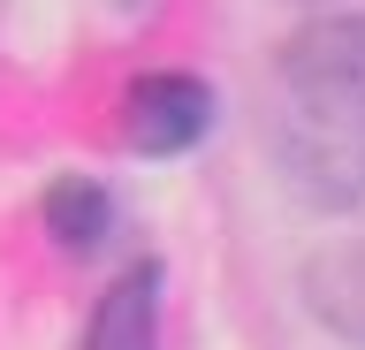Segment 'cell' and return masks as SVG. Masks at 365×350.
<instances>
[{
    "mask_svg": "<svg viewBox=\"0 0 365 350\" xmlns=\"http://www.w3.org/2000/svg\"><path fill=\"white\" fill-rule=\"evenodd\" d=\"M267 138H274V175L312 213L365 206V84L358 76L282 53Z\"/></svg>",
    "mask_w": 365,
    "mask_h": 350,
    "instance_id": "1",
    "label": "cell"
},
{
    "mask_svg": "<svg viewBox=\"0 0 365 350\" xmlns=\"http://www.w3.org/2000/svg\"><path fill=\"white\" fill-rule=\"evenodd\" d=\"M213 130V84L205 76H137L122 99V138L145 160H175Z\"/></svg>",
    "mask_w": 365,
    "mask_h": 350,
    "instance_id": "2",
    "label": "cell"
},
{
    "mask_svg": "<svg viewBox=\"0 0 365 350\" xmlns=\"http://www.w3.org/2000/svg\"><path fill=\"white\" fill-rule=\"evenodd\" d=\"M304 312H312L335 343L365 350V236H342V244H319L304 259Z\"/></svg>",
    "mask_w": 365,
    "mask_h": 350,
    "instance_id": "3",
    "label": "cell"
},
{
    "mask_svg": "<svg viewBox=\"0 0 365 350\" xmlns=\"http://www.w3.org/2000/svg\"><path fill=\"white\" fill-rule=\"evenodd\" d=\"M84 350H160V267H130L114 274L91 304V327H84Z\"/></svg>",
    "mask_w": 365,
    "mask_h": 350,
    "instance_id": "4",
    "label": "cell"
},
{
    "mask_svg": "<svg viewBox=\"0 0 365 350\" xmlns=\"http://www.w3.org/2000/svg\"><path fill=\"white\" fill-rule=\"evenodd\" d=\"M114 229V198L99 175H53L46 183V236L61 252H99Z\"/></svg>",
    "mask_w": 365,
    "mask_h": 350,
    "instance_id": "5",
    "label": "cell"
},
{
    "mask_svg": "<svg viewBox=\"0 0 365 350\" xmlns=\"http://www.w3.org/2000/svg\"><path fill=\"white\" fill-rule=\"evenodd\" d=\"M282 53H297V61H319V69H342L365 84V16H335V24H304Z\"/></svg>",
    "mask_w": 365,
    "mask_h": 350,
    "instance_id": "6",
    "label": "cell"
}]
</instances>
